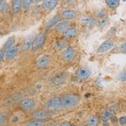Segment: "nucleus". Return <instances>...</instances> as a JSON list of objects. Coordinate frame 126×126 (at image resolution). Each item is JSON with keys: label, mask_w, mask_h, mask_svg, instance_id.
I'll list each match as a JSON object with an SVG mask.
<instances>
[{"label": "nucleus", "mask_w": 126, "mask_h": 126, "mask_svg": "<svg viewBox=\"0 0 126 126\" xmlns=\"http://www.w3.org/2000/svg\"><path fill=\"white\" fill-rule=\"evenodd\" d=\"M62 108L71 110L77 107L81 102V98L75 94H67L61 98Z\"/></svg>", "instance_id": "f257e3e1"}, {"label": "nucleus", "mask_w": 126, "mask_h": 126, "mask_svg": "<svg viewBox=\"0 0 126 126\" xmlns=\"http://www.w3.org/2000/svg\"><path fill=\"white\" fill-rule=\"evenodd\" d=\"M46 38H47V35L44 32H41L40 33L38 34L34 39L32 46L31 48L33 52H36L40 50L45 44Z\"/></svg>", "instance_id": "f03ea898"}, {"label": "nucleus", "mask_w": 126, "mask_h": 126, "mask_svg": "<svg viewBox=\"0 0 126 126\" xmlns=\"http://www.w3.org/2000/svg\"><path fill=\"white\" fill-rule=\"evenodd\" d=\"M45 106L46 109L49 110L50 111L60 110L62 108L61 98L55 96V97L50 98V99H49L48 101L46 102Z\"/></svg>", "instance_id": "7ed1b4c3"}, {"label": "nucleus", "mask_w": 126, "mask_h": 126, "mask_svg": "<svg viewBox=\"0 0 126 126\" xmlns=\"http://www.w3.org/2000/svg\"><path fill=\"white\" fill-rule=\"evenodd\" d=\"M52 114H53L52 111H50L49 110H34L31 113V116L33 119L45 120L46 119L51 117Z\"/></svg>", "instance_id": "20e7f679"}, {"label": "nucleus", "mask_w": 126, "mask_h": 126, "mask_svg": "<svg viewBox=\"0 0 126 126\" xmlns=\"http://www.w3.org/2000/svg\"><path fill=\"white\" fill-rule=\"evenodd\" d=\"M36 106L34 100L31 98H27L20 102V107L25 112H30L33 110Z\"/></svg>", "instance_id": "39448f33"}, {"label": "nucleus", "mask_w": 126, "mask_h": 126, "mask_svg": "<svg viewBox=\"0 0 126 126\" xmlns=\"http://www.w3.org/2000/svg\"><path fill=\"white\" fill-rule=\"evenodd\" d=\"M114 45V41L112 39H108L104 41L99 46L97 49L98 54H104L111 50Z\"/></svg>", "instance_id": "423d86ee"}, {"label": "nucleus", "mask_w": 126, "mask_h": 126, "mask_svg": "<svg viewBox=\"0 0 126 126\" xmlns=\"http://www.w3.org/2000/svg\"><path fill=\"white\" fill-rule=\"evenodd\" d=\"M116 106H112L103 110L101 113V120L103 122H108L116 113Z\"/></svg>", "instance_id": "0eeeda50"}, {"label": "nucleus", "mask_w": 126, "mask_h": 126, "mask_svg": "<svg viewBox=\"0 0 126 126\" xmlns=\"http://www.w3.org/2000/svg\"><path fill=\"white\" fill-rule=\"evenodd\" d=\"M50 56H47V55H44V56H40L36 62V65L37 67L40 69H45L50 65Z\"/></svg>", "instance_id": "6e6552de"}, {"label": "nucleus", "mask_w": 126, "mask_h": 126, "mask_svg": "<svg viewBox=\"0 0 126 126\" xmlns=\"http://www.w3.org/2000/svg\"><path fill=\"white\" fill-rule=\"evenodd\" d=\"M76 75L80 80L85 81L91 75V71L89 68L85 67H81L76 71Z\"/></svg>", "instance_id": "1a4fd4ad"}, {"label": "nucleus", "mask_w": 126, "mask_h": 126, "mask_svg": "<svg viewBox=\"0 0 126 126\" xmlns=\"http://www.w3.org/2000/svg\"><path fill=\"white\" fill-rule=\"evenodd\" d=\"M75 54V50L72 47H67L63 51L62 54V57L63 60L65 62H70L74 58Z\"/></svg>", "instance_id": "9d476101"}, {"label": "nucleus", "mask_w": 126, "mask_h": 126, "mask_svg": "<svg viewBox=\"0 0 126 126\" xmlns=\"http://www.w3.org/2000/svg\"><path fill=\"white\" fill-rule=\"evenodd\" d=\"M77 16V12L72 9H67L61 13V18L65 21L72 20Z\"/></svg>", "instance_id": "9b49d317"}, {"label": "nucleus", "mask_w": 126, "mask_h": 126, "mask_svg": "<svg viewBox=\"0 0 126 126\" xmlns=\"http://www.w3.org/2000/svg\"><path fill=\"white\" fill-rule=\"evenodd\" d=\"M34 38L35 37L33 35H32L29 36L25 38V40L23 42L22 47H21V50L23 52H27V51H28V50H30L32 48V43H33Z\"/></svg>", "instance_id": "f8f14e48"}, {"label": "nucleus", "mask_w": 126, "mask_h": 126, "mask_svg": "<svg viewBox=\"0 0 126 126\" xmlns=\"http://www.w3.org/2000/svg\"><path fill=\"white\" fill-rule=\"evenodd\" d=\"M81 22H82L84 26L88 27L89 29H92L96 24L95 19H94L93 17H91V16H87V15L83 16L82 17Z\"/></svg>", "instance_id": "ddd939ff"}, {"label": "nucleus", "mask_w": 126, "mask_h": 126, "mask_svg": "<svg viewBox=\"0 0 126 126\" xmlns=\"http://www.w3.org/2000/svg\"><path fill=\"white\" fill-rule=\"evenodd\" d=\"M71 23L68 21H63L59 22V23L56 25L55 29H56V32H63L64 31H65L67 29H68L69 28H70Z\"/></svg>", "instance_id": "4468645a"}, {"label": "nucleus", "mask_w": 126, "mask_h": 126, "mask_svg": "<svg viewBox=\"0 0 126 126\" xmlns=\"http://www.w3.org/2000/svg\"><path fill=\"white\" fill-rule=\"evenodd\" d=\"M67 77V74L65 73L56 75V76L52 79V85H61L62 83H64L65 81L66 80Z\"/></svg>", "instance_id": "2eb2a0df"}, {"label": "nucleus", "mask_w": 126, "mask_h": 126, "mask_svg": "<svg viewBox=\"0 0 126 126\" xmlns=\"http://www.w3.org/2000/svg\"><path fill=\"white\" fill-rule=\"evenodd\" d=\"M62 34L65 38L71 39V38H73L76 36L77 34V31L74 27H70L68 29H67L66 31H64Z\"/></svg>", "instance_id": "dca6fc26"}, {"label": "nucleus", "mask_w": 126, "mask_h": 126, "mask_svg": "<svg viewBox=\"0 0 126 126\" xmlns=\"http://www.w3.org/2000/svg\"><path fill=\"white\" fill-rule=\"evenodd\" d=\"M46 120H36L33 119L32 120H29L28 122H25L24 126H46Z\"/></svg>", "instance_id": "f3484780"}, {"label": "nucleus", "mask_w": 126, "mask_h": 126, "mask_svg": "<svg viewBox=\"0 0 126 126\" xmlns=\"http://www.w3.org/2000/svg\"><path fill=\"white\" fill-rule=\"evenodd\" d=\"M18 53V47L17 46H13L12 48L7 50L5 53V58L7 60H11L17 56Z\"/></svg>", "instance_id": "a211bd4d"}, {"label": "nucleus", "mask_w": 126, "mask_h": 126, "mask_svg": "<svg viewBox=\"0 0 126 126\" xmlns=\"http://www.w3.org/2000/svg\"><path fill=\"white\" fill-rule=\"evenodd\" d=\"M100 124V119L96 116L89 117L86 121V125L88 126H98Z\"/></svg>", "instance_id": "6ab92c4d"}, {"label": "nucleus", "mask_w": 126, "mask_h": 126, "mask_svg": "<svg viewBox=\"0 0 126 126\" xmlns=\"http://www.w3.org/2000/svg\"><path fill=\"white\" fill-rule=\"evenodd\" d=\"M60 21V17L58 15H55L54 17H52V19H50V21H48V23L46 24V29H51L53 27H56V25L58 24Z\"/></svg>", "instance_id": "aec40b11"}, {"label": "nucleus", "mask_w": 126, "mask_h": 126, "mask_svg": "<svg viewBox=\"0 0 126 126\" xmlns=\"http://www.w3.org/2000/svg\"><path fill=\"white\" fill-rule=\"evenodd\" d=\"M23 3V0H12V11L14 13L19 12Z\"/></svg>", "instance_id": "412c9836"}, {"label": "nucleus", "mask_w": 126, "mask_h": 126, "mask_svg": "<svg viewBox=\"0 0 126 126\" xmlns=\"http://www.w3.org/2000/svg\"><path fill=\"white\" fill-rule=\"evenodd\" d=\"M15 44V38L14 37H9L8 39L7 40L3 46V50L6 52L7 50H9L10 48H11L14 46Z\"/></svg>", "instance_id": "4be33fe9"}, {"label": "nucleus", "mask_w": 126, "mask_h": 126, "mask_svg": "<svg viewBox=\"0 0 126 126\" xmlns=\"http://www.w3.org/2000/svg\"><path fill=\"white\" fill-rule=\"evenodd\" d=\"M68 47V44L65 40H59L56 43L55 48L57 50H64L66 48Z\"/></svg>", "instance_id": "5701e85b"}, {"label": "nucleus", "mask_w": 126, "mask_h": 126, "mask_svg": "<svg viewBox=\"0 0 126 126\" xmlns=\"http://www.w3.org/2000/svg\"><path fill=\"white\" fill-rule=\"evenodd\" d=\"M108 6L111 9H116L120 4V0H105Z\"/></svg>", "instance_id": "b1692460"}, {"label": "nucleus", "mask_w": 126, "mask_h": 126, "mask_svg": "<svg viewBox=\"0 0 126 126\" xmlns=\"http://www.w3.org/2000/svg\"><path fill=\"white\" fill-rule=\"evenodd\" d=\"M8 122V118L6 115L0 114V126H4Z\"/></svg>", "instance_id": "393cba45"}, {"label": "nucleus", "mask_w": 126, "mask_h": 126, "mask_svg": "<svg viewBox=\"0 0 126 126\" xmlns=\"http://www.w3.org/2000/svg\"><path fill=\"white\" fill-rule=\"evenodd\" d=\"M8 7L5 0H0V11L2 12H7Z\"/></svg>", "instance_id": "a878e982"}, {"label": "nucleus", "mask_w": 126, "mask_h": 126, "mask_svg": "<svg viewBox=\"0 0 126 126\" xmlns=\"http://www.w3.org/2000/svg\"><path fill=\"white\" fill-rule=\"evenodd\" d=\"M31 3H32V0H23L22 6L25 10H27L31 7Z\"/></svg>", "instance_id": "bb28decb"}, {"label": "nucleus", "mask_w": 126, "mask_h": 126, "mask_svg": "<svg viewBox=\"0 0 126 126\" xmlns=\"http://www.w3.org/2000/svg\"><path fill=\"white\" fill-rule=\"evenodd\" d=\"M96 16L98 17H99L101 19H105L106 17L107 16V13L106 11H104V9H102V10L98 11L97 13H96Z\"/></svg>", "instance_id": "cd10ccee"}, {"label": "nucleus", "mask_w": 126, "mask_h": 126, "mask_svg": "<svg viewBox=\"0 0 126 126\" xmlns=\"http://www.w3.org/2000/svg\"><path fill=\"white\" fill-rule=\"evenodd\" d=\"M118 79L119 81L124 82L126 81V70L123 71L122 72H121L120 74L118 75Z\"/></svg>", "instance_id": "c85d7f7f"}, {"label": "nucleus", "mask_w": 126, "mask_h": 126, "mask_svg": "<svg viewBox=\"0 0 126 126\" xmlns=\"http://www.w3.org/2000/svg\"><path fill=\"white\" fill-rule=\"evenodd\" d=\"M52 0H44L42 3V7L46 9H49L52 3Z\"/></svg>", "instance_id": "c756f323"}, {"label": "nucleus", "mask_w": 126, "mask_h": 126, "mask_svg": "<svg viewBox=\"0 0 126 126\" xmlns=\"http://www.w3.org/2000/svg\"><path fill=\"white\" fill-rule=\"evenodd\" d=\"M108 24V21L107 19H102L99 21V22L98 23V26L99 27H101V28H103V27H106Z\"/></svg>", "instance_id": "7c9ffc66"}, {"label": "nucleus", "mask_w": 126, "mask_h": 126, "mask_svg": "<svg viewBox=\"0 0 126 126\" xmlns=\"http://www.w3.org/2000/svg\"><path fill=\"white\" fill-rule=\"evenodd\" d=\"M118 122L120 123L121 126H124L126 124V116H122L119 118Z\"/></svg>", "instance_id": "2f4dec72"}, {"label": "nucleus", "mask_w": 126, "mask_h": 126, "mask_svg": "<svg viewBox=\"0 0 126 126\" xmlns=\"http://www.w3.org/2000/svg\"><path fill=\"white\" fill-rule=\"evenodd\" d=\"M120 50L122 53L126 54V42H124L120 45Z\"/></svg>", "instance_id": "473e14b6"}, {"label": "nucleus", "mask_w": 126, "mask_h": 126, "mask_svg": "<svg viewBox=\"0 0 126 126\" xmlns=\"http://www.w3.org/2000/svg\"><path fill=\"white\" fill-rule=\"evenodd\" d=\"M57 4H58V0H52V3H51V5H50L49 10H53V9L56 7Z\"/></svg>", "instance_id": "72a5a7b5"}, {"label": "nucleus", "mask_w": 126, "mask_h": 126, "mask_svg": "<svg viewBox=\"0 0 126 126\" xmlns=\"http://www.w3.org/2000/svg\"><path fill=\"white\" fill-rule=\"evenodd\" d=\"M5 52L3 49L0 50V62H2L3 58H5Z\"/></svg>", "instance_id": "f704fd0d"}, {"label": "nucleus", "mask_w": 126, "mask_h": 126, "mask_svg": "<svg viewBox=\"0 0 126 126\" xmlns=\"http://www.w3.org/2000/svg\"><path fill=\"white\" fill-rule=\"evenodd\" d=\"M58 126H71V124L70 122H65L62 123V124H60V125H58Z\"/></svg>", "instance_id": "c9c22d12"}, {"label": "nucleus", "mask_w": 126, "mask_h": 126, "mask_svg": "<svg viewBox=\"0 0 126 126\" xmlns=\"http://www.w3.org/2000/svg\"><path fill=\"white\" fill-rule=\"evenodd\" d=\"M102 126H109V124L108 122H103Z\"/></svg>", "instance_id": "e433bc0d"}, {"label": "nucleus", "mask_w": 126, "mask_h": 126, "mask_svg": "<svg viewBox=\"0 0 126 126\" xmlns=\"http://www.w3.org/2000/svg\"><path fill=\"white\" fill-rule=\"evenodd\" d=\"M34 2L36 3H39L40 2V1H43L44 0H34Z\"/></svg>", "instance_id": "4c0bfd02"}, {"label": "nucleus", "mask_w": 126, "mask_h": 126, "mask_svg": "<svg viewBox=\"0 0 126 126\" xmlns=\"http://www.w3.org/2000/svg\"><path fill=\"white\" fill-rule=\"evenodd\" d=\"M87 126V125H86V124H85V125H84V126Z\"/></svg>", "instance_id": "58836bf2"}, {"label": "nucleus", "mask_w": 126, "mask_h": 126, "mask_svg": "<svg viewBox=\"0 0 126 126\" xmlns=\"http://www.w3.org/2000/svg\"><path fill=\"white\" fill-rule=\"evenodd\" d=\"M123 1H124V2H125V1H126V0H123Z\"/></svg>", "instance_id": "ea45409f"}]
</instances>
